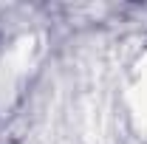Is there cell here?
<instances>
[{
    "instance_id": "1",
    "label": "cell",
    "mask_w": 147,
    "mask_h": 144,
    "mask_svg": "<svg viewBox=\"0 0 147 144\" xmlns=\"http://www.w3.org/2000/svg\"><path fill=\"white\" fill-rule=\"evenodd\" d=\"M130 105H133V119L139 130L147 133V57L136 68V79L130 85Z\"/></svg>"
}]
</instances>
